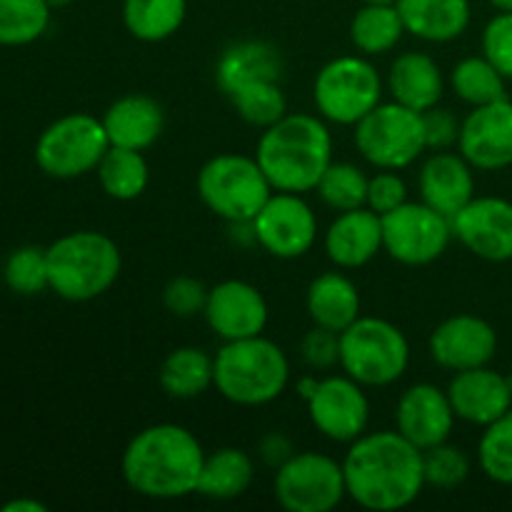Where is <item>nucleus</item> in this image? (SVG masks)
I'll list each match as a JSON object with an SVG mask.
<instances>
[{
    "mask_svg": "<svg viewBox=\"0 0 512 512\" xmlns=\"http://www.w3.org/2000/svg\"><path fill=\"white\" fill-rule=\"evenodd\" d=\"M273 193L260 163L250 155L220 153L198 173V195L203 205L230 225L250 223Z\"/></svg>",
    "mask_w": 512,
    "mask_h": 512,
    "instance_id": "0eeeda50",
    "label": "nucleus"
},
{
    "mask_svg": "<svg viewBox=\"0 0 512 512\" xmlns=\"http://www.w3.org/2000/svg\"><path fill=\"white\" fill-rule=\"evenodd\" d=\"M383 220V250L400 265L420 268L430 265L448 250L453 240V223L448 215L438 213L428 203H410L405 200L390 213L380 215Z\"/></svg>",
    "mask_w": 512,
    "mask_h": 512,
    "instance_id": "f8f14e48",
    "label": "nucleus"
},
{
    "mask_svg": "<svg viewBox=\"0 0 512 512\" xmlns=\"http://www.w3.org/2000/svg\"><path fill=\"white\" fill-rule=\"evenodd\" d=\"M215 385L228 403L240 408H260L285 393L290 383V360L273 340L255 338L228 340L213 355Z\"/></svg>",
    "mask_w": 512,
    "mask_h": 512,
    "instance_id": "20e7f679",
    "label": "nucleus"
},
{
    "mask_svg": "<svg viewBox=\"0 0 512 512\" xmlns=\"http://www.w3.org/2000/svg\"><path fill=\"white\" fill-rule=\"evenodd\" d=\"M388 90L395 103L425 113L443 100V70L433 55L410 50V53L398 55L390 65Z\"/></svg>",
    "mask_w": 512,
    "mask_h": 512,
    "instance_id": "b1692460",
    "label": "nucleus"
},
{
    "mask_svg": "<svg viewBox=\"0 0 512 512\" xmlns=\"http://www.w3.org/2000/svg\"><path fill=\"white\" fill-rule=\"evenodd\" d=\"M448 398L453 403L458 420L470 425L495 423L512 410V390L508 385V375L488 368H470L455 373L448 385Z\"/></svg>",
    "mask_w": 512,
    "mask_h": 512,
    "instance_id": "aec40b11",
    "label": "nucleus"
},
{
    "mask_svg": "<svg viewBox=\"0 0 512 512\" xmlns=\"http://www.w3.org/2000/svg\"><path fill=\"white\" fill-rule=\"evenodd\" d=\"M423 470L425 485L438 490H453L468 480L470 458L458 445L440 443L435 448L423 450Z\"/></svg>",
    "mask_w": 512,
    "mask_h": 512,
    "instance_id": "58836bf2",
    "label": "nucleus"
},
{
    "mask_svg": "<svg viewBox=\"0 0 512 512\" xmlns=\"http://www.w3.org/2000/svg\"><path fill=\"white\" fill-rule=\"evenodd\" d=\"M405 25L395 3H363L350 20V40L363 55H385L403 40Z\"/></svg>",
    "mask_w": 512,
    "mask_h": 512,
    "instance_id": "7c9ffc66",
    "label": "nucleus"
},
{
    "mask_svg": "<svg viewBox=\"0 0 512 512\" xmlns=\"http://www.w3.org/2000/svg\"><path fill=\"white\" fill-rule=\"evenodd\" d=\"M275 500L288 512H330L348 498L343 463L305 450L275 470Z\"/></svg>",
    "mask_w": 512,
    "mask_h": 512,
    "instance_id": "9b49d317",
    "label": "nucleus"
},
{
    "mask_svg": "<svg viewBox=\"0 0 512 512\" xmlns=\"http://www.w3.org/2000/svg\"><path fill=\"white\" fill-rule=\"evenodd\" d=\"M308 418L320 435L333 443H353L368 433L370 400L363 385L350 375L323 378L315 393L305 400Z\"/></svg>",
    "mask_w": 512,
    "mask_h": 512,
    "instance_id": "4468645a",
    "label": "nucleus"
},
{
    "mask_svg": "<svg viewBox=\"0 0 512 512\" xmlns=\"http://www.w3.org/2000/svg\"><path fill=\"white\" fill-rule=\"evenodd\" d=\"M508 385H510V390H512V373L508 375Z\"/></svg>",
    "mask_w": 512,
    "mask_h": 512,
    "instance_id": "603ef678",
    "label": "nucleus"
},
{
    "mask_svg": "<svg viewBox=\"0 0 512 512\" xmlns=\"http://www.w3.org/2000/svg\"><path fill=\"white\" fill-rule=\"evenodd\" d=\"M158 383L175 400L200 398L215 385L213 358L193 345L175 348L160 365Z\"/></svg>",
    "mask_w": 512,
    "mask_h": 512,
    "instance_id": "c85d7f7f",
    "label": "nucleus"
},
{
    "mask_svg": "<svg viewBox=\"0 0 512 512\" xmlns=\"http://www.w3.org/2000/svg\"><path fill=\"white\" fill-rule=\"evenodd\" d=\"M323 243L330 263L343 270L363 268L383 250V220L368 205L345 210L330 223Z\"/></svg>",
    "mask_w": 512,
    "mask_h": 512,
    "instance_id": "412c9836",
    "label": "nucleus"
},
{
    "mask_svg": "<svg viewBox=\"0 0 512 512\" xmlns=\"http://www.w3.org/2000/svg\"><path fill=\"white\" fill-rule=\"evenodd\" d=\"M258 455H260V460L268 465V468L278 470L280 465L288 463V460L293 458L295 450H293V443H290L288 435L268 433V435H263V438H260Z\"/></svg>",
    "mask_w": 512,
    "mask_h": 512,
    "instance_id": "a18cd8bd",
    "label": "nucleus"
},
{
    "mask_svg": "<svg viewBox=\"0 0 512 512\" xmlns=\"http://www.w3.org/2000/svg\"><path fill=\"white\" fill-rule=\"evenodd\" d=\"M3 512H48V505L38 503V500H10L3 505Z\"/></svg>",
    "mask_w": 512,
    "mask_h": 512,
    "instance_id": "49530a36",
    "label": "nucleus"
},
{
    "mask_svg": "<svg viewBox=\"0 0 512 512\" xmlns=\"http://www.w3.org/2000/svg\"><path fill=\"white\" fill-rule=\"evenodd\" d=\"M455 420H458V415L450 403L448 390H440L433 383L410 385L395 405L398 433L420 450L448 443Z\"/></svg>",
    "mask_w": 512,
    "mask_h": 512,
    "instance_id": "6ab92c4d",
    "label": "nucleus"
},
{
    "mask_svg": "<svg viewBox=\"0 0 512 512\" xmlns=\"http://www.w3.org/2000/svg\"><path fill=\"white\" fill-rule=\"evenodd\" d=\"M355 148L378 170H403L428 150L423 113L380 103L355 125Z\"/></svg>",
    "mask_w": 512,
    "mask_h": 512,
    "instance_id": "9d476101",
    "label": "nucleus"
},
{
    "mask_svg": "<svg viewBox=\"0 0 512 512\" xmlns=\"http://www.w3.org/2000/svg\"><path fill=\"white\" fill-rule=\"evenodd\" d=\"M205 300H208V288L190 275H178L163 290L165 310L175 318H195L205 310Z\"/></svg>",
    "mask_w": 512,
    "mask_h": 512,
    "instance_id": "ea45409f",
    "label": "nucleus"
},
{
    "mask_svg": "<svg viewBox=\"0 0 512 512\" xmlns=\"http://www.w3.org/2000/svg\"><path fill=\"white\" fill-rule=\"evenodd\" d=\"M48 3H50V8H63V5H70L73 0H48Z\"/></svg>",
    "mask_w": 512,
    "mask_h": 512,
    "instance_id": "8fccbe9b",
    "label": "nucleus"
},
{
    "mask_svg": "<svg viewBox=\"0 0 512 512\" xmlns=\"http://www.w3.org/2000/svg\"><path fill=\"white\" fill-rule=\"evenodd\" d=\"M505 75L490 63L485 55H470L463 58L450 73V85H453L455 95L468 105H485L495 103L505 95Z\"/></svg>",
    "mask_w": 512,
    "mask_h": 512,
    "instance_id": "473e14b6",
    "label": "nucleus"
},
{
    "mask_svg": "<svg viewBox=\"0 0 512 512\" xmlns=\"http://www.w3.org/2000/svg\"><path fill=\"white\" fill-rule=\"evenodd\" d=\"M408 200V185L400 178L398 170H378L368 180V208L378 215L390 213Z\"/></svg>",
    "mask_w": 512,
    "mask_h": 512,
    "instance_id": "37998d69",
    "label": "nucleus"
},
{
    "mask_svg": "<svg viewBox=\"0 0 512 512\" xmlns=\"http://www.w3.org/2000/svg\"><path fill=\"white\" fill-rule=\"evenodd\" d=\"M478 463L493 483L512 485V410L485 425L478 443Z\"/></svg>",
    "mask_w": 512,
    "mask_h": 512,
    "instance_id": "e433bc0d",
    "label": "nucleus"
},
{
    "mask_svg": "<svg viewBox=\"0 0 512 512\" xmlns=\"http://www.w3.org/2000/svg\"><path fill=\"white\" fill-rule=\"evenodd\" d=\"M490 3L498 10H503V13H512V0H490Z\"/></svg>",
    "mask_w": 512,
    "mask_h": 512,
    "instance_id": "09e8293b",
    "label": "nucleus"
},
{
    "mask_svg": "<svg viewBox=\"0 0 512 512\" xmlns=\"http://www.w3.org/2000/svg\"><path fill=\"white\" fill-rule=\"evenodd\" d=\"M313 100L328 123L358 125L383 103V78L365 55H340L320 68Z\"/></svg>",
    "mask_w": 512,
    "mask_h": 512,
    "instance_id": "6e6552de",
    "label": "nucleus"
},
{
    "mask_svg": "<svg viewBox=\"0 0 512 512\" xmlns=\"http://www.w3.org/2000/svg\"><path fill=\"white\" fill-rule=\"evenodd\" d=\"M273 190L310 193L333 163V135L325 118L310 113H288L263 130L255 150Z\"/></svg>",
    "mask_w": 512,
    "mask_h": 512,
    "instance_id": "7ed1b4c3",
    "label": "nucleus"
},
{
    "mask_svg": "<svg viewBox=\"0 0 512 512\" xmlns=\"http://www.w3.org/2000/svg\"><path fill=\"white\" fill-rule=\"evenodd\" d=\"M3 280L15 295H38L50 288L48 253L38 245H23L8 255L3 265Z\"/></svg>",
    "mask_w": 512,
    "mask_h": 512,
    "instance_id": "4c0bfd02",
    "label": "nucleus"
},
{
    "mask_svg": "<svg viewBox=\"0 0 512 512\" xmlns=\"http://www.w3.org/2000/svg\"><path fill=\"white\" fill-rule=\"evenodd\" d=\"M250 225L255 243L280 260L303 258L318 240V218L300 193L275 190Z\"/></svg>",
    "mask_w": 512,
    "mask_h": 512,
    "instance_id": "ddd939ff",
    "label": "nucleus"
},
{
    "mask_svg": "<svg viewBox=\"0 0 512 512\" xmlns=\"http://www.w3.org/2000/svg\"><path fill=\"white\" fill-rule=\"evenodd\" d=\"M368 175L353 163H330L318 183V195L328 208L345 210L363 208L368 203Z\"/></svg>",
    "mask_w": 512,
    "mask_h": 512,
    "instance_id": "c9c22d12",
    "label": "nucleus"
},
{
    "mask_svg": "<svg viewBox=\"0 0 512 512\" xmlns=\"http://www.w3.org/2000/svg\"><path fill=\"white\" fill-rule=\"evenodd\" d=\"M405 33L425 43H450L468 30L473 10L470 0H398Z\"/></svg>",
    "mask_w": 512,
    "mask_h": 512,
    "instance_id": "393cba45",
    "label": "nucleus"
},
{
    "mask_svg": "<svg viewBox=\"0 0 512 512\" xmlns=\"http://www.w3.org/2000/svg\"><path fill=\"white\" fill-rule=\"evenodd\" d=\"M300 355L313 370H330L333 365H340V333L315 325L300 340Z\"/></svg>",
    "mask_w": 512,
    "mask_h": 512,
    "instance_id": "79ce46f5",
    "label": "nucleus"
},
{
    "mask_svg": "<svg viewBox=\"0 0 512 512\" xmlns=\"http://www.w3.org/2000/svg\"><path fill=\"white\" fill-rule=\"evenodd\" d=\"M283 60L273 45L263 40H240L228 45L215 65V80L225 95L255 80H280Z\"/></svg>",
    "mask_w": 512,
    "mask_h": 512,
    "instance_id": "a878e982",
    "label": "nucleus"
},
{
    "mask_svg": "<svg viewBox=\"0 0 512 512\" xmlns=\"http://www.w3.org/2000/svg\"><path fill=\"white\" fill-rule=\"evenodd\" d=\"M205 450L188 428L158 423L130 438L120 473L133 493L150 500L188 498L198 490Z\"/></svg>",
    "mask_w": 512,
    "mask_h": 512,
    "instance_id": "f03ea898",
    "label": "nucleus"
},
{
    "mask_svg": "<svg viewBox=\"0 0 512 512\" xmlns=\"http://www.w3.org/2000/svg\"><path fill=\"white\" fill-rule=\"evenodd\" d=\"M458 238L475 258L488 263L512 260V203L495 195H475L450 218Z\"/></svg>",
    "mask_w": 512,
    "mask_h": 512,
    "instance_id": "2eb2a0df",
    "label": "nucleus"
},
{
    "mask_svg": "<svg viewBox=\"0 0 512 512\" xmlns=\"http://www.w3.org/2000/svg\"><path fill=\"white\" fill-rule=\"evenodd\" d=\"M50 10L48 0H0V45L20 48L43 38Z\"/></svg>",
    "mask_w": 512,
    "mask_h": 512,
    "instance_id": "72a5a7b5",
    "label": "nucleus"
},
{
    "mask_svg": "<svg viewBox=\"0 0 512 512\" xmlns=\"http://www.w3.org/2000/svg\"><path fill=\"white\" fill-rule=\"evenodd\" d=\"M425 125V140H428L430 150H450V145H458L460 135V120L450 108H435L423 113Z\"/></svg>",
    "mask_w": 512,
    "mask_h": 512,
    "instance_id": "c03bdc74",
    "label": "nucleus"
},
{
    "mask_svg": "<svg viewBox=\"0 0 512 512\" xmlns=\"http://www.w3.org/2000/svg\"><path fill=\"white\" fill-rule=\"evenodd\" d=\"M105 133L110 145L130 150H148L158 143L165 128V113L160 103L150 95L130 93L110 103L103 113Z\"/></svg>",
    "mask_w": 512,
    "mask_h": 512,
    "instance_id": "5701e85b",
    "label": "nucleus"
},
{
    "mask_svg": "<svg viewBox=\"0 0 512 512\" xmlns=\"http://www.w3.org/2000/svg\"><path fill=\"white\" fill-rule=\"evenodd\" d=\"M205 323L223 343L263 335L268 325V303L255 285L245 280H223L208 290Z\"/></svg>",
    "mask_w": 512,
    "mask_h": 512,
    "instance_id": "a211bd4d",
    "label": "nucleus"
},
{
    "mask_svg": "<svg viewBox=\"0 0 512 512\" xmlns=\"http://www.w3.org/2000/svg\"><path fill=\"white\" fill-rule=\"evenodd\" d=\"M50 290L68 303H88L108 293L123 268V255L110 235L75 230L48 250Z\"/></svg>",
    "mask_w": 512,
    "mask_h": 512,
    "instance_id": "39448f33",
    "label": "nucleus"
},
{
    "mask_svg": "<svg viewBox=\"0 0 512 512\" xmlns=\"http://www.w3.org/2000/svg\"><path fill=\"white\" fill-rule=\"evenodd\" d=\"M308 315L313 325L343 333L350 323L360 318V293L358 285L345 273L330 270L313 278L308 288Z\"/></svg>",
    "mask_w": 512,
    "mask_h": 512,
    "instance_id": "bb28decb",
    "label": "nucleus"
},
{
    "mask_svg": "<svg viewBox=\"0 0 512 512\" xmlns=\"http://www.w3.org/2000/svg\"><path fill=\"white\" fill-rule=\"evenodd\" d=\"M348 498L360 508L393 512L413 505L425 488L423 450L398 430L363 433L343 458Z\"/></svg>",
    "mask_w": 512,
    "mask_h": 512,
    "instance_id": "f257e3e1",
    "label": "nucleus"
},
{
    "mask_svg": "<svg viewBox=\"0 0 512 512\" xmlns=\"http://www.w3.org/2000/svg\"><path fill=\"white\" fill-rule=\"evenodd\" d=\"M363 3H398V0H363Z\"/></svg>",
    "mask_w": 512,
    "mask_h": 512,
    "instance_id": "3c124183",
    "label": "nucleus"
},
{
    "mask_svg": "<svg viewBox=\"0 0 512 512\" xmlns=\"http://www.w3.org/2000/svg\"><path fill=\"white\" fill-rule=\"evenodd\" d=\"M458 150L475 170H503L512 165V100L475 105L460 123Z\"/></svg>",
    "mask_w": 512,
    "mask_h": 512,
    "instance_id": "dca6fc26",
    "label": "nucleus"
},
{
    "mask_svg": "<svg viewBox=\"0 0 512 512\" xmlns=\"http://www.w3.org/2000/svg\"><path fill=\"white\" fill-rule=\"evenodd\" d=\"M483 55L512 80V13L500 10L483 30Z\"/></svg>",
    "mask_w": 512,
    "mask_h": 512,
    "instance_id": "a19ab883",
    "label": "nucleus"
},
{
    "mask_svg": "<svg viewBox=\"0 0 512 512\" xmlns=\"http://www.w3.org/2000/svg\"><path fill=\"white\" fill-rule=\"evenodd\" d=\"M410 365V343L385 318L360 315L340 333V368L363 388H388Z\"/></svg>",
    "mask_w": 512,
    "mask_h": 512,
    "instance_id": "423d86ee",
    "label": "nucleus"
},
{
    "mask_svg": "<svg viewBox=\"0 0 512 512\" xmlns=\"http://www.w3.org/2000/svg\"><path fill=\"white\" fill-rule=\"evenodd\" d=\"M318 383H320V378H315V375H305V378H300V380H298V393H300V398L308 400L310 395L315 393V388H318Z\"/></svg>",
    "mask_w": 512,
    "mask_h": 512,
    "instance_id": "de8ad7c7",
    "label": "nucleus"
},
{
    "mask_svg": "<svg viewBox=\"0 0 512 512\" xmlns=\"http://www.w3.org/2000/svg\"><path fill=\"white\" fill-rule=\"evenodd\" d=\"M228 98L240 118L255 128L265 130L278 123L283 115H288V100L280 88V80H255V83H248L230 93Z\"/></svg>",
    "mask_w": 512,
    "mask_h": 512,
    "instance_id": "f704fd0d",
    "label": "nucleus"
},
{
    "mask_svg": "<svg viewBox=\"0 0 512 512\" xmlns=\"http://www.w3.org/2000/svg\"><path fill=\"white\" fill-rule=\"evenodd\" d=\"M108 148L110 140L103 120L90 113H68L40 133L35 163L50 178H83L95 173Z\"/></svg>",
    "mask_w": 512,
    "mask_h": 512,
    "instance_id": "1a4fd4ad",
    "label": "nucleus"
},
{
    "mask_svg": "<svg viewBox=\"0 0 512 512\" xmlns=\"http://www.w3.org/2000/svg\"><path fill=\"white\" fill-rule=\"evenodd\" d=\"M95 173H98V183L103 193L108 198L120 200V203L140 198L150 183V168L148 160L143 158V150L110 145Z\"/></svg>",
    "mask_w": 512,
    "mask_h": 512,
    "instance_id": "2f4dec72",
    "label": "nucleus"
},
{
    "mask_svg": "<svg viewBox=\"0 0 512 512\" xmlns=\"http://www.w3.org/2000/svg\"><path fill=\"white\" fill-rule=\"evenodd\" d=\"M473 170V165L460 153L435 150L420 168V198L438 213L453 218L460 208H465L475 198Z\"/></svg>",
    "mask_w": 512,
    "mask_h": 512,
    "instance_id": "4be33fe9",
    "label": "nucleus"
},
{
    "mask_svg": "<svg viewBox=\"0 0 512 512\" xmlns=\"http://www.w3.org/2000/svg\"><path fill=\"white\" fill-rule=\"evenodd\" d=\"M255 463L245 450L220 448L205 455L195 493L210 500H235L253 485Z\"/></svg>",
    "mask_w": 512,
    "mask_h": 512,
    "instance_id": "cd10ccee",
    "label": "nucleus"
},
{
    "mask_svg": "<svg viewBox=\"0 0 512 512\" xmlns=\"http://www.w3.org/2000/svg\"><path fill=\"white\" fill-rule=\"evenodd\" d=\"M428 348L430 358L440 368L460 373V370L490 365L498 353V333L480 315H450L430 333Z\"/></svg>",
    "mask_w": 512,
    "mask_h": 512,
    "instance_id": "f3484780",
    "label": "nucleus"
},
{
    "mask_svg": "<svg viewBox=\"0 0 512 512\" xmlns=\"http://www.w3.org/2000/svg\"><path fill=\"white\" fill-rule=\"evenodd\" d=\"M188 0H123V25L135 40L163 43L185 23Z\"/></svg>",
    "mask_w": 512,
    "mask_h": 512,
    "instance_id": "c756f323",
    "label": "nucleus"
}]
</instances>
